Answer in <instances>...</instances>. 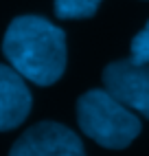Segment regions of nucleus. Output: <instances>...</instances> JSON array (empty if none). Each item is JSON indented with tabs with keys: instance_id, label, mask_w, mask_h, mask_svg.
<instances>
[{
	"instance_id": "1",
	"label": "nucleus",
	"mask_w": 149,
	"mask_h": 156,
	"mask_svg": "<svg viewBox=\"0 0 149 156\" xmlns=\"http://www.w3.org/2000/svg\"><path fill=\"white\" fill-rule=\"evenodd\" d=\"M2 53L24 79L53 86L66 70V35L44 16H18L5 31Z\"/></svg>"
},
{
	"instance_id": "2",
	"label": "nucleus",
	"mask_w": 149,
	"mask_h": 156,
	"mask_svg": "<svg viewBox=\"0 0 149 156\" xmlns=\"http://www.w3.org/2000/svg\"><path fill=\"white\" fill-rule=\"evenodd\" d=\"M77 121L86 136L108 150L127 147L143 128L140 119L105 88H92L79 97Z\"/></svg>"
},
{
	"instance_id": "3",
	"label": "nucleus",
	"mask_w": 149,
	"mask_h": 156,
	"mask_svg": "<svg viewBox=\"0 0 149 156\" xmlns=\"http://www.w3.org/2000/svg\"><path fill=\"white\" fill-rule=\"evenodd\" d=\"M9 156H88L81 139L70 128L55 121L31 126L20 136Z\"/></svg>"
},
{
	"instance_id": "4",
	"label": "nucleus",
	"mask_w": 149,
	"mask_h": 156,
	"mask_svg": "<svg viewBox=\"0 0 149 156\" xmlns=\"http://www.w3.org/2000/svg\"><path fill=\"white\" fill-rule=\"evenodd\" d=\"M103 86L121 103L149 119V64L116 59L103 68Z\"/></svg>"
},
{
	"instance_id": "5",
	"label": "nucleus",
	"mask_w": 149,
	"mask_h": 156,
	"mask_svg": "<svg viewBox=\"0 0 149 156\" xmlns=\"http://www.w3.org/2000/svg\"><path fill=\"white\" fill-rule=\"evenodd\" d=\"M33 106L26 81L13 66L0 64V132L13 130L22 123Z\"/></svg>"
},
{
	"instance_id": "6",
	"label": "nucleus",
	"mask_w": 149,
	"mask_h": 156,
	"mask_svg": "<svg viewBox=\"0 0 149 156\" xmlns=\"http://www.w3.org/2000/svg\"><path fill=\"white\" fill-rule=\"evenodd\" d=\"M103 0H55V16L59 20H86L99 11Z\"/></svg>"
},
{
	"instance_id": "7",
	"label": "nucleus",
	"mask_w": 149,
	"mask_h": 156,
	"mask_svg": "<svg viewBox=\"0 0 149 156\" xmlns=\"http://www.w3.org/2000/svg\"><path fill=\"white\" fill-rule=\"evenodd\" d=\"M130 59L134 64H149V22L134 35L130 44Z\"/></svg>"
}]
</instances>
